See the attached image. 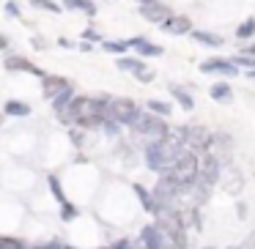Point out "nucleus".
<instances>
[{
	"label": "nucleus",
	"mask_w": 255,
	"mask_h": 249,
	"mask_svg": "<svg viewBox=\"0 0 255 249\" xmlns=\"http://www.w3.org/2000/svg\"><path fill=\"white\" fill-rule=\"evenodd\" d=\"M107 104L110 101L105 99H88V96H80V99H74L72 104H69L66 115L61 112V121H77L83 123V126H96V123H105L107 118Z\"/></svg>",
	"instance_id": "f257e3e1"
},
{
	"label": "nucleus",
	"mask_w": 255,
	"mask_h": 249,
	"mask_svg": "<svg viewBox=\"0 0 255 249\" xmlns=\"http://www.w3.org/2000/svg\"><path fill=\"white\" fill-rule=\"evenodd\" d=\"M181 154H184L181 145L165 134L162 140H154V143L145 148V165L156 172H167V170L176 167V162L181 159Z\"/></svg>",
	"instance_id": "f03ea898"
},
{
	"label": "nucleus",
	"mask_w": 255,
	"mask_h": 249,
	"mask_svg": "<svg viewBox=\"0 0 255 249\" xmlns=\"http://www.w3.org/2000/svg\"><path fill=\"white\" fill-rule=\"evenodd\" d=\"M167 175H170L173 181L181 186V192H184L189 183L198 181V175H200V156H195V151H184L181 159L176 162V167L167 170Z\"/></svg>",
	"instance_id": "7ed1b4c3"
},
{
	"label": "nucleus",
	"mask_w": 255,
	"mask_h": 249,
	"mask_svg": "<svg viewBox=\"0 0 255 249\" xmlns=\"http://www.w3.org/2000/svg\"><path fill=\"white\" fill-rule=\"evenodd\" d=\"M107 115H110L113 121H118V123L134 126L137 118H140V110H137V104H134L132 99H110V104H107Z\"/></svg>",
	"instance_id": "20e7f679"
},
{
	"label": "nucleus",
	"mask_w": 255,
	"mask_h": 249,
	"mask_svg": "<svg viewBox=\"0 0 255 249\" xmlns=\"http://www.w3.org/2000/svg\"><path fill=\"white\" fill-rule=\"evenodd\" d=\"M134 129H137L140 134H145V137H154V140H162L167 132H170L167 123L162 121V115H154V112H140Z\"/></svg>",
	"instance_id": "39448f33"
},
{
	"label": "nucleus",
	"mask_w": 255,
	"mask_h": 249,
	"mask_svg": "<svg viewBox=\"0 0 255 249\" xmlns=\"http://www.w3.org/2000/svg\"><path fill=\"white\" fill-rule=\"evenodd\" d=\"M184 129H187V148L189 151H206V148H211L214 134H209L203 126H184Z\"/></svg>",
	"instance_id": "423d86ee"
},
{
	"label": "nucleus",
	"mask_w": 255,
	"mask_h": 249,
	"mask_svg": "<svg viewBox=\"0 0 255 249\" xmlns=\"http://www.w3.org/2000/svg\"><path fill=\"white\" fill-rule=\"evenodd\" d=\"M72 85H69V80L63 77H55V74H47L44 80H41V90H44V99H58V96L63 93V90H69Z\"/></svg>",
	"instance_id": "0eeeda50"
},
{
	"label": "nucleus",
	"mask_w": 255,
	"mask_h": 249,
	"mask_svg": "<svg viewBox=\"0 0 255 249\" xmlns=\"http://www.w3.org/2000/svg\"><path fill=\"white\" fill-rule=\"evenodd\" d=\"M140 247L143 249H165V236H162L159 225H148L143 227V233H140Z\"/></svg>",
	"instance_id": "6e6552de"
},
{
	"label": "nucleus",
	"mask_w": 255,
	"mask_h": 249,
	"mask_svg": "<svg viewBox=\"0 0 255 249\" xmlns=\"http://www.w3.org/2000/svg\"><path fill=\"white\" fill-rule=\"evenodd\" d=\"M200 72H203V74H225V77H236L239 69L233 66L231 61H220V58H211V61H206L203 66H200Z\"/></svg>",
	"instance_id": "1a4fd4ad"
},
{
	"label": "nucleus",
	"mask_w": 255,
	"mask_h": 249,
	"mask_svg": "<svg viewBox=\"0 0 255 249\" xmlns=\"http://www.w3.org/2000/svg\"><path fill=\"white\" fill-rule=\"evenodd\" d=\"M6 69H8V72H30V74H39L41 80L47 77V74L41 72L39 66H33L28 58H19V55H8V58H6Z\"/></svg>",
	"instance_id": "9d476101"
},
{
	"label": "nucleus",
	"mask_w": 255,
	"mask_h": 249,
	"mask_svg": "<svg viewBox=\"0 0 255 249\" xmlns=\"http://www.w3.org/2000/svg\"><path fill=\"white\" fill-rule=\"evenodd\" d=\"M140 14H143L148 22H167V19H170V14H167V8L162 6V3H143Z\"/></svg>",
	"instance_id": "9b49d317"
},
{
	"label": "nucleus",
	"mask_w": 255,
	"mask_h": 249,
	"mask_svg": "<svg viewBox=\"0 0 255 249\" xmlns=\"http://www.w3.org/2000/svg\"><path fill=\"white\" fill-rule=\"evenodd\" d=\"M165 30L173 36H181V33H192V25H189L187 17H170L165 22Z\"/></svg>",
	"instance_id": "f8f14e48"
},
{
	"label": "nucleus",
	"mask_w": 255,
	"mask_h": 249,
	"mask_svg": "<svg viewBox=\"0 0 255 249\" xmlns=\"http://www.w3.org/2000/svg\"><path fill=\"white\" fill-rule=\"evenodd\" d=\"M129 47H134V50H137L140 55H162V47L151 44V41H145V39H134V41H129Z\"/></svg>",
	"instance_id": "ddd939ff"
},
{
	"label": "nucleus",
	"mask_w": 255,
	"mask_h": 249,
	"mask_svg": "<svg viewBox=\"0 0 255 249\" xmlns=\"http://www.w3.org/2000/svg\"><path fill=\"white\" fill-rule=\"evenodd\" d=\"M211 99H214V101H222V104H228V101L233 99V93H231V88H228L225 83H217L214 88H211Z\"/></svg>",
	"instance_id": "4468645a"
},
{
	"label": "nucleus",
	"mask_w": 255,
	"mask_h": 249,
	"mask_svg": "<svg viewBox=\"0 0 255 249\" xmlns=\"http://www.w3.org/2000/svg\"><path fill=\"white\" fill-rule=\"evenodd\" d=\"M170 93L176 96V101L184 107V110H192V104H195V101H192V96H189L184 88H178V85H170Z\"/></svg>",
	"instance_id": "2eb2a0df"
},
{
	"label": "nucleus",
	"mask_w": 255,
	"mask_h": 249,
	"mask_svg": "<svg viewBox=\"0 0 255 249\" xmlns=\"http://www.w3.org/2000/svg\"><path fill=\"white\" fill-rule=\"evenodd\" d=\"M6 115H30V104H25V101H6Z\"/></svg>",
	"instance_id": "dca6fc26"
},
{
	"label": "nucleus",
	"mask_w": 255,
	"mask_h": 249,
	"mask_svg": "<svg viewBox=\"0 0 255 249\" xmlns=\"http://www.w3.org/2000/svg\"><path fill=\"white\" fill-rule=\"evenodd\" d=\"M118 69L137 74V72H143V69H145V63H143V61H137V58H121V61H118Z\"/></svg>",
	"instance_id": "f3484780"
},
{
	"label": "nucleus",
	"mask_w": 255,
	"mask_h": 249,
	"mask_svg": "<svg viewBox=\"0 0 255 249\" xmlns=\"http://www.w3.org/2000/svg\"><path fill=\"white\" fill-rule=\"evenodd\" d=\"M220 181L225 183L228 192H239V189H242V178H239V172H236V170H228V172H225V178H220Z\"/></svg>",
	"instance_id": "a211bd4d"
},
{
	"label": "nucleus",
	"mask_w": 255,
	"mask_h": 249,
	"mask_svg": "<svg viewBox=\"0 0 255 249\" xmlns=\"http://www.w3.org/2000/svg\"><path fill=\"white\" fill-rule=\"evenodd\" d=\"M66 8H77V11H85L88 17L96 11L94 0H66Z\"/></svg>",
	"instance_id": "6ab92c4d"
},
{
	"label": "nucleus",
	"mask_w": 255,
	"mask_h": 249,
	"mask_svg": "<svg viewBox=\"0 0 255 249\" xmlns=\"http://www.w3.org/2000/svg\"><path fill=\"white\" fill-rule=\"evenodd\" d=\"M0 249H39V247H30V244L19 241V238H0Z\"/></svg>",
	"instance_id": "aec40b11"
},
{
	"label": "nucleus",
	"mask_w": 255,
	"mask_h": 249,
	"mask_svg": "<svg viewBox=\"0 0 255 249\" xmlns=\"http://www.w3.org/2000/svg\"><path fill=\"white\" fill-rule=\"evenodd\" d=\"M72 101H74V99H72V88H69V90H63V93L58 96V99H52V104H55V110H58V112H66Z\"/></svg>",
	"instance_id": "412c9836"
},
{
	"label": "nucleus",
	"mask_w": 255,
	"mask_h": 249,
	"mask_svg": "<svg viewBox=\"0 0 255 249\" xmlns=\"http://www.w3.org/2000/svg\"><path fill=\"white\" fill-rule=\"evenodd\" d=\"M148 110L154 112V115H162V118L173 112V110H170V104H167V101H159V99H151V101H148Z\"/></svg>",
	"instance_id": "4be33fe9"
},
{
	"label": "nucleus",
	"mask_w": 255,
	"mask_h": 249,
	"mask_svg": "<svg viewBox=\"0 0 255 249\" xmlns=\"http://www.w3.org/2000/svg\"><path fill=\"white\" fill-rule=\"evenodd\" d=\"M192 36L198 41H203V44H209V47H220L222 44L220 36H211V33H206V30H192Z\"/></svg>",
	"instance_id": "5701e85b"
},
{
	"label": "nucleus",
	"mask_w": 255,
	"mask_h": 249,
	"mask_svg": "<svg viewBox=\"0 0 255 249\" xmlns=\"http://www.w3.org/2000/svg\"><path fill=\"white\" fill-rule=\"evenodd\" d=\"M50 189H52V194H55V200H58L61 205H66V203H69L66 194L61 192V183H58V178H55V175H50Z\"/></svg>",
	"instance_id": "b1692460"
},
{
	"label": "nucleus",
	"mask_w": 255,
	"mask_h": 249,
	"mask_svg": "<svg viewBox=\"0 0 255 249\" xmlns=\"http://www.w3.org/2000/svg\"><path fill=\"white\" fill-rule=\"evenodd\" d=\"M255 33V19H247L244 25H239V30H236V36L239 39H250V36Z\"/></svg>",
	"instance_id": "393cba45"
},
{
	"label": "nucleus",
	"mask_w": 255,
	"mask_h": 249,
	"mask_svg": "<svg viewBox=\"0 0 255 249\" xmlns=\"http://www.w3.org/2000/svg\"><path fill=\"white\" fill-rule=\"evenodd\" d=\"M33 6L36 8H50V11H61V6H58V3H52V0H33Z\"/></svg>",
	"instance_id": "a878e982"
},
{
	"label": "nucleus",
	"mask_w": 255,
	"mask_h": 249,
	"mask_svg": "<svg viewBox=\"0 0 255 249\" xmlns=\"http://www.w3.org/2000/svg\"><path fill=\"white\" fill-rule=\"evenodd\" d=\"M129 44H121V41H105V50L107 52H124Z\"/></svg>",
	"instance_id": "bb28decb"
},
{
	"label": "nucleus",
	"mask_w": 255,
	"mask_h": 249,
	"mask_svg": "<svg viewBox=\"0 0 255 249\" xmlns=\"http://www.w3.org/2000/svg\"><path fill=\"white\" fill-rule=\"evenodd\" d=\"M61 216L63 219H74V216H77V208H74V205H61Z\"/></svg>",
	"instance_id": "cd10ccee"
},
{
	"label": "nucleus",
	"mask_w": 255,
	"mask_h": 249,
	"mask_svg": "<svg viewBox=\"0 0 255 249\" xmlns=\"http://www.w3.org/2000/svg\"><path fill=\"white\" fill-rule=\"evenodd\" d=\"M134 77H137L140 83H151V80H154V72H151V69H143V72H137Z\"/></svg>",
	"instance_id": "c85d7f7f"
},
{
	"label": "nucleus",
	"mask_w": 255,
	"mask_h": 249,
	"mask_svg": "<svg viewBox=\"0 0 255 249\" xmlns=\"http://www.w3.org/2000/svg\"><path fill=\"white\" fill-rule=\"evenodd\" d=\"M239 63H242V66L255 69V58H253V55H239Z\"/></svg>",
	"instance_id": "c756f323"
},
{
	"label": "nucleus",
	"mask_w": 255,
	"mask_h": 249,
	"mask_svg": "<svg viewBox=\"0 0 255 249\" xmlns=\"http://www.w3.org/2000/svg\"><path fill=\"white\" fill-rule=\"evenodd\" d=\"M116 249H134V247H132L129 241H118V244H116Z\"/></svg>",
	"instance_id": "7c9ffc66"
},
{
	"label": "nucleus",
	"mask_w": 255,
	"mask_h": 249,
	"mask_svg": "<svg viewBox=\"0 0 255 249\" xmlns=\"http://www.w3.org/2000/svg\"><path fill=\"white\" fill-rule=\"evenodd\" d=\"M250 80H253V83H255V69H253V72H250Z\"/></svg>",
	"instance_id": "2f4dec72"
},
{
	"label": "nucleus",
	"mask_w": 255,
	"mask_h": 249,
	"mask_svg": "<svg viewBox=\"0 0 255 249\" xmlns=\"http://www.w3.org/2000/svg\"><path fill=\"white\" fill-rule=\"evenodd\" d=\"M140 3H159V0H140Z\"/></svg>",
	"instance_id": "473e14b6"
},
{
	"label": "nucleus",
	"mask_w": 255,
	"mask_h": 249,
	"mask_svg": "<svg viewBox=\"0 0 255 249\" xmlns=\"http://www.w3.org/2000/svg\"><path fill=\"white\" fill-rule=\"evenodd\" d=\"M206 249H214V247H206Z\"/></svg>",
	"instance_id": "72a5a7b5"
},
{
	"label": "nucleus",
	"mask_w": 255,
	"mask_h": 249,
	"mask_svg": "<svg viewBox=\"0 0 255 249\" xmlns=\"http://www.w3.org/2000/svg\"><path fill=\"white\" fill-rule=\"evenodd\" d=\"M231 249H239V247H231Z\"/></svg>",
	"instance_id": "f704fd0d"
}]
</instances>
